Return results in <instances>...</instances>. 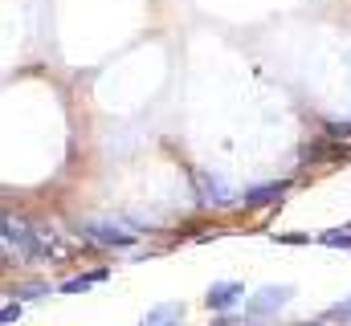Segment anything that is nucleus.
Segmentation results:
<instances>
[{"label":"nucleus","mask_w":351,"mask_h":326,"mask_svg":"<svg viewBox=\"0 0 351 326\" xmlns=\"http://www.w3.org/2000/svg\"><path fill=\"white\" fill-rule=\"evenodd\" d=\"M319 241L331 244V249H351V229H348V225H343V229H331V233H323Z\"/></svg>","instance_id":"nucleus-10"},{"label":"nucleus","mask_w":351,"mask_h":326,"mask_svg":"<svg viewBox=\"0 0 351 326\" xmlns=\"http://www.w3.org/2000/svg\"><path fill=\"white\" fill-rule=\"evenodd\" d=\"M348 163L351 160V151L348 147H339V143H331L327 135L319 139V143H306L302 151H298V167H315V163Z\"/></svg>","instance_id":"nucleus-3"},{"label":"nucleus","mask_w":351,"mask_h":326,"mask_svg":"<svg viewBox=\"0 0 351 326\" xmlns=\"http://www.w3.org/2000/svg\"><path fill=\"white\" fill-rule=\"evenodd\" d=\"M0 241H4V265H37L45 257H53V249L45 244L41 229H29L25 221H12L4 216V229H0Z\"/></svg>","instance_id":"nucleus-1"},{"label":"nucleus","mask_w":351,"mask_h":326,"mask_svg":"<svg viewBox=\"0 0 351 326\" xmlns=\"http://www.w3.org/2000/svg\"><path fill=\"white\" fill-rule=\"evenodd\" d=\"M213 326H233V323H229V318H217V323H213Z\"/></svg>","instance_id":"nucleus-16"},{"label":"nucleus","mask_w":351,"mask_h":326,"mask_svg":"<svg viewBox=\"0 0 351 326\" xmlns=\"http://www.w3.org/2000/svg\"><path fill=\"white\" fill-rule=\"evenodd\" d=\"M327 318H343V323H348V318H351V298H348V302H335V306L327 310Z\"/></svg>","instance_id":"nucleus-13"},{"label":"nucleus","mask_w":351,"mask_h":326,"mask_svg":"<svg viewBox=\"0 0 351 326\" xmlns=\"http://www.w3.org/2000/svg\"><path fill=\"white\" fill-rule=\"evenodd\" d=\"M94 281H106V269H98V273H82V277H70V281H62V294H82L90 290Z\"/></svg>","instance_id":"nucleus-9"},{"label":"nucleus","mask_w":351,"mask_h":326,"mask_svg":"<svg viewBox=\"0 0 351 326\" xmlns=\"http://www.w3.org/2000/svg\"><path fill=\"white\" fill-rule=\"evenodd\" d=\"M278 241L282 244H306L311 237H306V233H286V237H278Z\"/></svg>","instance_id":"nucleus-15"},{"label":"nucleus","mask_w":351,"mask_h":326,"mask_svg":"<svg viewBox=\"0 0 351 326\" xmlns=\"http://www.w3.org/2000/svg\"><path fill=\"white\" fill-rule=\"evenodd\" d=\"M12 298H41V294H49V286H16V290H8Z\"/></svg>","instance_id":"nucleus-12"},{"label":"nucleus","mask_w":351,"mask_h":326,"mask_svg":"<svg viewBox=\"0 0 351 326\" xmlns=\"http://www.w3.org/2000/svg\"><path fill=\"white\" fill-rule=\"evenodd\" d=\"M78 233H82L86 241H94V244H106V249H127V244L135 241L131 233H123V229H114V225H94V221L82 225Z\"/></svg>","instance_id":"nucleus-5"},{"label":"nucleus","mask_w":351,"mask_h":326,"mask_svg":"<svg viewBox=\"0 0 351 326\" xmlns=\"http://www.w3.org/2000/svg\"><path fill=\"white\" fill-rule=\"evenodd\" d=\"M241 294H245L241 281H213L208 294H204V306H208V310H229V306L241 302Z\"/></svg>","instance_id":"nucleus-4"},{"label":"nucleus","mask_w":351,"mask_h":326,"mask_svg":"<svg viewBox=\"0 0 351 326\" xmlns=\"http://www.w3.org/2000/svg\"><path fill=\"white\" fill-rule=\"evenodd\" d=\"M180 318H184V306L180 302H160V306H152L143 314V326H176Z\"/></svg>","instance_id":"nucleus-7"},{"label":"nucleus","mask_w":351,"mask_h":326,"mask_svg":"<svg viewBox=\"0 0 351 326\" xmlns=\"http://www.w3.org/2000/svg\"><path fill=\"white\" fill-rule=\"evenodd\" d=\"M298 326H323V323H298Z\"/></svg>","instance_id":"nucleus-17"},{"label":"nucleus","mask_w":351,"mask_h":326,"mask_svg":"<svg viewBox=\"0 0 351 326\" xmlns=\"http://www.w3.org/2000/svg\"><path fill=\"white\" fill-rule=\"evenodd\" d=\"M286 192H290V179H274V184H258V188H250L241 200H245V208H265V204H278Z\"/></svg>","instance_id":"nucleus-6"},{"label":"nucleus","mask_w":351,"mask_h":326,"mask_svg":"<svg viewBox=\"0 0 351 326\" xmlns=\"http://www.w3.org/2000/svg\"><path fill=\"white\" fill-rule=\"evenodd\" d=\"M200 188H204V200H213V204H229V188H225V179H217V175H200Z\"/></svg>","instance_id":"nucleus-8"},{"label":"nucleus","mask_w":351,"mask_h":326,"mask_svg":"<svg viewBox=\"0 0 351 326\" xmlns=\"http://www.w3.org/2000/svg\"><path fill=\"white\" fill-rule=\"evenodd\" d=\"M323 135H327L331 143H343V139H351V118H348V123H327V127H323Z\"/></svg>","instance_id":"nucleus-11"},{"label":"nucleus","mask_w":351,"mask_h":326,"mask_svg":"<svg viewBox=\"0 0 351 326\" xmlns=\"http://www.w3.org/2000/svg\"><path fill=\"white\" fill-rule=\"evenodd\" d=\"M16 318H21V302H8V306L0 310V323L8 326V323H16Z\"/></svg>","instance_id":"nucleus-14"},{"label":"nucleus","mask_w":351,"mask_h":326,"mask_svg":"<svg viewBox=\"0 0 351 326\" xmlns=\"http://www.w3.org/2000/svg\"><path fill=\"white\" fill-rule=\"evenodd\" d=\"M290 298H294V286H265V290H258V294L245 302V310L258 314V318H262V314H278Z\"/></svg>","instance_id":"nucleus-2"}]
</instances>
